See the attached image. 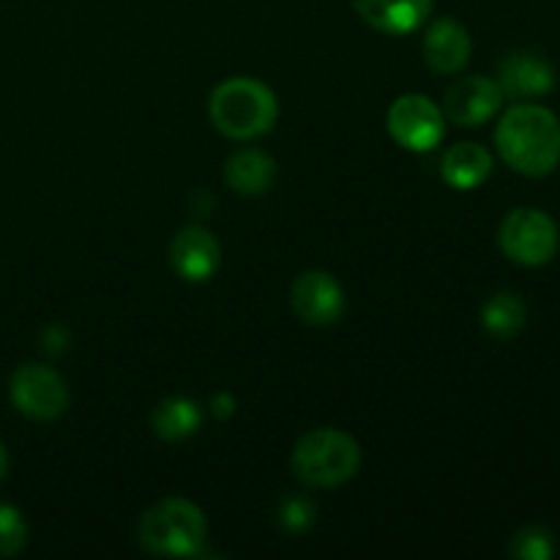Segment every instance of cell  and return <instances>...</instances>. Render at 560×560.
I'll return each mask as SVG.
<instances>
[{
	"instance_id": "6da1fadb",
	"label": "cell",
	"mask_w": 560,
	"mask_h": 560,
	"mask_svg": "<svg viewBox=\"0 0 560 560\" xmlns=\"http://www.w3.org/2000/svg\"><path fill=\"white\" fill-rule=\"evenodd\" d=\"M495 145L514 173L545 178L560 164V118L541 104H514L498 124Z\"/></svg>"
},
{
	"instance_id": "7a4b0ae2",
	"label": "cell",
	"mask_w": 560,
	"mask_h": 560,
	"mask_svg": "<svg viewBox=\"0 0 560 560\" xmlns=\"http://www.w3.org/2000/svg\"><path fill=\"white\" fill-rule=\"evenodd\" d=\"M208 115L230 140H255L273 129L279 118V102L266 82L255 77H233L211 93Z\"/></svg>"
},
{
	"instance_id": "3957f363",
	"label": "cell",
	"mask_w": 560,
	"mask_h": 560,
	"mask_svg": "<svg viewBox=\"0 0 560 560\" xmlns=\"http://www.w3.org/2000/svg\"><path fill=\"white\" fill-rule=\"evenodd\" d=\"M206 536V514L186 498H164L153 503L137 528V539L148 552L170 558L200 556Z\"/></svg>"
},
{
	"instance_id": "277c9868",
	"label": "cell",
	"mask_w": 560,
	"mask_h": 560,
	"mask_svg": "<svg viewBox=\"0 0 560 560\" xmlns=\"http://www.w3.org/2000/svg\"><path fill=\"white\" fill-rule=\"evenodd\" d=\"M361 448L348 432L312 430L295 443L293 474L306 487H339L359 474Z\"/></svg>"
},
{
	"instance_id": "5b68a950",
	"label": "cell",
	"mask_w": 560,
	"mask_h": 560,
	"mask_svg": "<svg viewBox=\"0 0 560 560\" xmlns=\"http://www.w3.org/2000/svg\"><path fill=\"white\" fill-rule=\"evenodd\" d=\"M558 224L539 208H514L501 224V249L520 266H545L558 252Z\"/></svg>"
},
{
	"instance_id": "8992f818",
	"label": "cell",
	"mask_w": 560,
	"mask_h": 560,
	"mask_svg": "<svg viewBox=\"0 0 560 560\" xmlns=\"http://www.w3.org/2000/svg\"><path fill=\"white\" fill-rule=\"evenodd\" d=\"M388 135L405 151L427 153L446 137V115L424 93H405L388 107Z\"/></svg>"
},
{
	"instance_id": "52a82bcc",
	"label": "cell",
	"mask_w": 560,
	"mask_h": 560,
	"mask_svg": "<svg viewBox=\"0 0 560 560\" xmlns=\"http://www.w3.org/2000/svg\"><path fill=\"white\" fill-rule=\"evenodd\" d=\"M11 402L36 421H52L69 408V388L55 370L44 364H22L11 375Z\"/></svg>"
},
{
	"instance_id": "ba28073f",
	"label": "cell",
	"mask_w": 560,
	"mask_h": 560,
	"mask_svg": "<svg viewBox=\"0 0 560 560\" xmlns=\"http://www.w3.org/2000/svg\"><path fill=\"white\" fill-rule=\"evenodd\" d=\"M503 91L498 80H490L485 74L465 77V80L454 82L443 98V115L452 124L474 129V126L487 124L495 118L498 109L503 107Z\"/></svg>"
},
{
	"instance_id": "9c48e42d",
	"label": "cell",
	"mask_w": 560,
	"mask_h": 560,
	"mask_svg": "<svg viewBox=\"0 0 560 560\" xmlns=\"http://www.w3.org/2000/svg\"><path fill=\"white\" fill-rule=\"evenodd\" d=\"M290 304L306 326H334L345 312V290L331 273L306 271L293 282Z\"/></svg>"
},
{
	"instance_id": "30bf717a",
	"label": "cell",
	"mask_w": 560,
	"mask_h": 560,
	"mask_svg": "<svg viewBox=\"0 0 560 560\" xmlns=\"http://www.w3.org/2000/svg\"><path fill=\"white\" fill-rule=\"evenodd\" d=\"M498 85H501L503 96L528 102V98L547 96L556 88V69L541 52L517 49L498 66Z\"/></svg>"
},
{
	"instance_id": "8fae6325",
	"label": "cell",
	"mask_w": 560,
	"mask_h": 560,
	"mask_svg": "<svg viewBox=\"0 0 560 560\" xmlns=\"http://www.w3.org/2000/svg\"><path fill=\"white\" fill-rule=\"evenodd\" d=\"M421 52H424V63L432 71H438V74H457L459 69L468 66L474 42H470V33L463 22L454 20V16H441V20H435L427 27Z\"/></svg>"
},
{
	"instance_id": "7c38bea8",
	"label": "cell",
	"mask_w": 560,
	"mask_h": 560,
	"mask_svg": "<svg viewBox=\"0 0 560 560\" xmlns=\"http://www.w3.org/2000/svg\"><path fill=\"white\" fill-rule=\"evenodd\" d=\"M219 257H222L219 241L213 238V233H208L206 228H197V224L180 230L170 244V262H173L175 273L186 282L211 279L219 268Z\"/></svg>"
},
{
	"instance_id": "4fadbf2b",
	"label": "cell",
	"mask_w": 560,
	"mask_h": 560,
	"mask_svg": "<svg viewBox=\"0 0 560 560\" xmlns=\"http://www.w3.org/2000/svg\"><path fill=\"white\" fill-rule=\"evenodd\" d=\"M353 9L375 31L405 36L430 20L432 0H353Z\"/></svg>"
},
{
	"instance_id": "5bb4252c",
	"label": "cell",
	"mask_w": 560,
	"mask_h": 560,
	"mask_svg": "<svg viewBox=\"0 0 560 560\" xmlns=\"http://www.w3.org/2000/svg\"><path fill=\"white\" fill-rule=\"evenodd\" d=\"M492 173V153L479 142H457L441 159V175L452 189H479Z\"/></svg>"
},
{
	"instance_id": "9a60e30c",
	"label": "cell",
	"mask_w": 560,
	"mask_h": 560,
	"mask_svg": "<svg viewBox=\"0 0 560 560\" xmlns=\"http://www.w3.org/2000/svg\"><path fill=\"white\" fill-rule=\"evenodd\" d=\"M224 178H228L230 189L238 191V195H266L277 180V162L260 148H244L228 159Z\"/></svg>"
},
{
	"instance_id": "2e32d148",
	"label": "cell",
	"mask_w": 560,
	"mask_h": 560,
	"mask_svg": "<svg viewBox=\"0 0 560 560\" xmlns=\"http://www.w3.org/2000/svg\"><path fill=\"white\" fill-rule=\"evenodd\" d=\"M151 424L162 441H186V438L197 435V430L202 427V410L195 399L170 397L156 405Z\"/></svg>"
},
{
	"instance_id": "e0dca14e",
	"label": "cell",
	"mask_w": 560,
	"mask_h": 560,
	"mask_svg": "<svg viewBox=\"0 0 560 560\" xmlns=\"http://www.w3.org/2000/svg\"><path fill=\"white\" fill-rule=\"evenodd\" d=\"M525 312L523 299L517 293H495L481 310V323H485L487 334L495 339H514L525 328Z\"/></svg>"
},
{
	"instance_id": "ac0fdd59",
	"label": "cell",
	"mask_w": 560,
	"mask_h": 560,
	"mask_svg": "<svg viewBox=\"0 0 560 560\" xmlns=\"http://www.w3.org/2000/svg\"><path fill=\"white\" fill-rule=\"evenodd\" d=\"M509 552L520 560H550L556 556V536L541 525H528L514 534Z\"/></svg>"
},
{
	"instance_id": "d6986e66",
	"label": "cell",
	"mask_w": 560,
	"mask_h": 560,
	"mask_svg": "<svg viewBox=\"0 0 560 560\" xmlns=\"http://www.w3.org/2000/svg\"><path fill=\"white\" fill-rule=\"evenodd\" d=\"M27 545V525L20 509L0 503V558H11Z\"/></svg>"
},
{
	"instance_id": "ffe728a7",
	"label": "cell",
	"mask_w": 560,
	"mask_h": 560,
	"mask_svg": "<svg viewBox=\"0 0 560 560\" xmlns=\"http://www.w3.org/2000/svg\"><path fill=\"white\" fill-rule=\"evenodd\" d=\"M279 523L288 534H304L315 523V503L304 495H290L279 503Z\"/></svg>"
},
{
	"instance_id": "44dd1931",
	"label": "cell",
	"mask_w": 560,
	"mask_h": 560,
	"mask_svg": "<svg viewBox=\"0 0 560 560\" xmlns=\"http://www.w3.org/2000/svg\"><path fill=\"white\" fill-rule=\"evenodd\" d=\"M235 397L233 394H217V397L211 399V408H213V416L217 419H230V416L235 413Z\"/></svg>"
},
{
	"instance_id": "7402d4cb",
	"label": "cell",
	"mask_w": 560,
	"mask_h": 560,
	"mask_svg": "<svg viewBox=\"0 0 560 560\" xmlns=\"http://www.w3.org/2000/svg\"><path fill=\"white\" fill-rule=\"evenodd\" d=\"M5 474H9V452H5V446L0 443V481L5 479Z\"/></svg>"
}]
</instances>
